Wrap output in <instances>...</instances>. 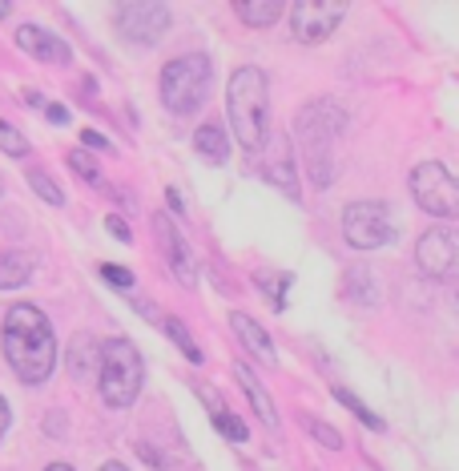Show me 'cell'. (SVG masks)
I'll use <instances>...</instances> for the list:
<instances>
[{"label": "cell", "instance_id": "obj_1", "mask_svg": "<svg viewBox=\"0 0 459 471\" xmlns=\"http://www.w3.org/2000/svg\"><path fill=\"white\" fill-rule=\"evenodd\" d=\"M5 359L21 383H45L57 363V338L49 318L29 303H16L5 315Z\"/></svg>", "mask_w": 459, "mask_h": 471}, {"label": "cell", "instance_id": "obj_2", "mask_svg": "<svg viewBox=\"0 0 459 471\" xmlns=\"http://www.w3.org/2000/svg\"><path fill=\"white\" fill-rule=\"evenodd\" d=\"M226 117L234 125L238 145L250 149V154H258L270 141V89H266V73L258 65L234 69L226 89Z\"/></svg>", "mask_w": 459, "mask_h": 471}, {"label": "cell", "instance_id": "obj_3", "mask_svg": "<svg viewBox=\"0 0 459 471\" xmlns=\"http://www.w3.org/2000/svg\"><path fill=\"white\" fill-rule=\"evenodd\" d=\"M343 134V109L334 101H311L298 113V145H303L306 169H311V182L318 190L334 182V141Z\"/></svg>", "mask_w": 459, "mask_h": 471}, {"label": "cell", "instance_id": "obj_4", "mask_svg": "<svg viewBox=\"0 0 459 471\" xmlns=\"http://www.w3.org/2000/svg\"><path fill=\"white\" fill-rule=\"evenodd\" d=\"M142 355L129 338H109L105 346H97V383L109 407H134L137 391H142Z\"/></svg>", "mask_w": 459, "mask_h": 471}, {"label": "cell", "instance_id": "obj_5", "mask_svg": "<svg viewBox=\"0 0 459 471\" xmlns=\"http://www.w3.org/2000/svg\"><path fill=\"white\" fill-rule=\"evenodd\" d=\"M210 85H214V65L205 53L174 56L162 69V105L177 113V117H185L210 97Z\"/></svg>", "mask_w": 459, "mask_h": 471}, {"label": "cell", "instance_id": "obj_6", "mask_svg": "<svg viewBox=\"0 0 459 471\" xmlns=\"http://www.w3.org/2000/svg\"><path fill=\"white\" fill-rule=\"evenodd\" d=\"M411 194L435 218H455L459 214V182L444 162H424L411 169Z\"/></svg>", "mask_w": 459, "mask_h": 471}, {"label": "cell", "instance_id": "obj_7", "mask_svg": "<svg viewBox=\"0 0 459 471\" xmlns=\"http://www.w3.org/2000/svg\"><path fill=\"white\" fill-rule=\"evenodd\" d=\"M343 234L354 250H379L395 238V222H391L387 202H351L343 214Z\"/></svg>", "mask_w": 459, "mask_h": 471}, {"label": "cell", "instance_id": "obj_8", "mask_svg": "<svg viewBox=\"0 0 459 471\" xmlns=\"http://www.w3.org/2000/svg\"><path fill=\"white\" fill-rule=\"evenodd\" d=\"M343 16H346V0H298L290 8V28H294L298 41L318 45L339 28Z\"/></svg>", "mask_w": 459, "mask_h": 471}, {"label": "cell", "instance_id": "obj_9", "mask_svg": "<svg viewBox=\"0 0 459 471\" xmlns=\"http://www.w3.org/2000/svg\"><path fill=\"white\" fill-rule=\"evenodd\" d=\"M165 28H170V5H157V0H149V5H117V33L125 41L149 49V45L162 41Z\"/></svg>", "mask_w": 459, "mask_h": 471}, {"label": "cell", "instance_id": "obj_10", "mask_svg": "<svg viewBox=\"0 0 459 471\" xmlns=\"http://www.w3.org/2000/svg\"><path fill=\"white\" fill-rule=\"evenodd\" d=\"M415 262L427 278H452L459 262V242L447 225H431L415 246Z\"/></svg>", "mask_w": 459, "mask_h": 471}, {"label": "cell", "instance_id": "obj_11", "mask_svg": "<svg viewBox=\"0 0 459 471\" xmlns=\"http://www.w3.org/2000/svg\"><path fill=\"white\" fill-rule=\"evenodd\" d=\"M154 230H157V246H162L165 262H170L174 278L182 282V286H198V258H194V250L185 246V238L177 234V225L165 222V214H157Z\"/></svg>", "mask_w": 459, "mask_h": 471}, {"label": "cell", "instance_id": "obj_12", "mask_svg": "<svg viewBox=\"0 0 459 471\" xmlns=\"http://www.w3.org/2000/svg\"><path fill=\"white\" fill-rule=\"evenodd\" d=\"M266 149L274 157H266V162H262V177H266L270 185H278V190H283L290 202H298V169H294V154H290V141L270 134Z\"/></svg>", "mask_w": 459, "mask_h": 471}, {"label": "cell", "instance_id": "obj_13", "mask_svg": "<svg viewBox=\"0 0 459 471\" xmlns=\"http://www.w3.org/2000/svg\"><path fill=\"white\" fill-rule=\"evenodd\" d=\"M16 45H21L29 56H36V61H49V65H69L73 61L69 45H65L57 33H49V28L21 25V28H16Z\"/></svg>", "mask_w": 459, "mask_h": 471}, {"label": "cell", "instance_id": "obj_14", "mask_svg": "<svg viewBox=\"0 0 459 471\" xmlns=\"http://www.w3.org/2000/svg\"><path fill=\"white\" fill-rule=\"evenodd\" d=\"M230 326H234V331H238V338H242V343H246V351L254 355V359H262L266 366L278 359V355H274V343H270V335L262 331V326H258L250 315H242V310H234V315H230Z\"/></svg>", "mask_w": 459, "mask_h": 471}, {"label": "cell", "instance_id": "obj_15", "mask_svg": "<svg viewBox=\"0 0 459 471\" xmlns=\"http://www.w3.org/2000/svg\"><path fill=\"white\" fill-rule=\"evenodd\" d=\"M202 403H205V407H210V419L218 423V431H222V436H226V439H238V444H242V439H246V423H242V419H238V416H234V411L226 407V403L218 399V391H214V387H202Z\"/></svg>", "mask_w": 459, "mask_h": 471}, {"label": "cell", "instance_id": "obj_16", "mask_svg": "<svg viewBox=\"0 0 459 471\" xmlns=\"http://www.w3.org/2000/svg\"><path fill=\"white\" fill-rule=\"evenodd\" d=\"M283 0H234V13H238V21L242 25H250V28H266V25H274L278 16H283Z\"/></svg>", "mask_w": 459, "mask_h": 471}, {"label": "cell", "instance_id": "obj_17", "mask_svg": "<svg viewBox=\"0 0 459 471\" xmlns=\"http://www.w3.org/2000/svg\"><path fill=\"white\" fill-rule=\"evenodd\" d=\"M238 379H242V387H246V399H250V407L258 411V419L266 423V427H278V411H274V399H270V395H266V387H262V383L254 379V371L238 363Z\"/></svg>", "mask_w": 459, "mask_h": 471}, {"label": "cell", "instance_id": "obj_18", "mask_svg": "<svg viewBox=\"0 0 459 471\" xmlns=\"http://www.w3.org/2000/svg\"><path fill=\"white\" fill-rule=\"evenodd\" d=\"M33 278V258L21 250H0V290H16Z\"/></svg>", "mask_w": 459, "mask_h": 471}, {"label": "cell", "instance_id": "obj_19", "mask_svg": "<svg viewBox=\"0 0 459 471\" xmlns=\"http://www.w3.org/2000/svg\"><path fill=\"white\" fill-rule=\"evenodd\" d=\"M194 149L205 157V162H214V165H222L230 157V137L222 134L218 125H202L198 134H194Z\"/></svg>", "mask_w": 459, "mask_h": 471}, {"label": "cell", "instance_id": "obj_20", "mask_svg": "<svg viewBox=\"0 0 459 471\" xmlns=\"http://www.w3.org/2000/svg\"><path fill=\"white\" fill-rule=\"evenodd\" d=\"M69 165L77 169V177H85L89 185H97V190H105V177H101V169H97V162L85 154V149H73L69 154Z\"/></svg>", "mask_w": 459, "mask_h": 471}, {"label": "cell", "instance_id": "obj_21", "mask_svg": "<svg viewBox=\"0 0 459 471\" xmlns=\"http://www.w3.org/2000/svg\"><path fill=\"white\" fill-rule=\"evenodd\" d=\"M165 331H170V338H174V343L185 351V359L202 363V346L190 338V331H185V323H182V318H165Z\"/></svg>", "mask_w": 459, "mask_h": 471}, {"label": "cell", "instance_id": "obj_22", "mask_svg": "<svg viewBox=\"0 0 459 471\" xmlns=\"http://www.w3.org/2000/svg\"><path fill=\"white\" fill-rule=\"evenodd\" d=\"M290 282H294V275H270V270H262V275H258V286L274 298L278 310L286 306V286H290Z\"/></svg>", "mask_w": 459, "mask_h": 471}, {"label": "cell", "instance_id": "obj_23", "mask_svg": "<svg viewBox=\"0 0 459 471\" xmlns=\"http://www.w3.org/2000/svg\"><path fill=\"white\" fill-rule=\"evenodd\" d=\"M29 185H33V190L41 194V197H45V202H49V205H65V194H61V185L53 182L49 174H41V169H29Z\"/></svg>", "mask_w": 459, "mask_h": 471}, {"label": "cell", "instance_id": "obj_24", "mask_svg": "<svg viewBox=\"0 0 459 471\" xmlns=\"http://www.w3.org/2000/svg\"><path fill=\"white\" fill-rule=\"evenodd\" d=\"M334 399H339V403H343V407H346V411H351V416H359V419H363V423H367V427H371V431H383V419H379V416H374V411H367V407H363V403H359V399H354V395H351V391H346V387H339V391H334Z\"/></svg>", "mask_w": 459, "mask_h": 471}, {"label": "cell", "instance_id": "obj_25", "mask_svg": "<svg viewBox=\"0 0 459 471\" xmlns=\"http://www.w3.org/2000/svg\"><path fill=\"white\" fill-rule=\"evenodd\" d=\"M0 149H5L8 157H25V154H29V141L21 137V129H16V125H8L5 117H0Z\"/></svg>", "mask_w": 459, "mask_h": 471}, {"label": "cell", "instance_id": "obj_26", "mask_svg": "<svg viewBox=\"0 0 459 471\" xmlns=\"http://www.w3.org/2000/svg\"><path fill=\"white\" fill-rule=\"evenodd\" d=\"M303 423H306V431H311V436H314L323 447H331V451H339V447H343V436H339V431H334V427H326L323 419L303 416Z\"/></svg>", "mask_w": 459, "mask_h": 471}, {"label": "cell", "instance_id": "obj_27", "mask_svg": "<svg viewBox=\"0 0 459 471\" xmlns=\"http://www.w3.org/2000/svg\"><path fill=\"white\" fill-rule=\"evenodd\" d=\"M354 290H363V295H367V303L379 298V290H374V282H371L367 270H351V275H346V295H354Z\"/></svg>", "mask_w": 459, "mask_h": 471}, {"label": "cell", "instance_id": "obj_28", "mask_svg": "<svg viewBox=\"0 0 459 471\" xmlns=\"http://www.w3.org/2000/svg\"><path fill=\"white\" fill-rule=\"evenodd\" d=\"M101 278H105V282H114V286H121V290H125V286H134V275H129L125 266H114V262H105V266H101Z\"/></svg>", "mask_w": 459, "mask_h": 471}, {"label": "cell", "instance_id": "obj_29", "mask_svg": "<svg viewBox=\"0 0 459 471\" xmlns=\"http://www.w3.org/2000/svg\"><path fill=\"white\" fill-rule=\"evenodd\" d=\"M105 230L114 234L117 242H134V234H129V225H125V218H117V214H109L105 218Z\"/></svg>", "mask_w": 459, "mask_h": 471}, {"label": "cell", "instance_id": "obj_30", "mask_svg": "<svg viewBox=\"0 0 459 471\" xmlns=\"http://www.w3.org/2000/svg\"><path fill=\"white\" fill-rule=\"evenodd\" d=\"M89 338H81V343H77V355H69V363H73V371H77V375H85L89 371V359H85V351H89Z\"/></svg>", "mask_w": 459, "mask_h": 471}, {"label": "cell", "instance_id": "obj_31", "mask_svg": "<svg viewBox=\"0 0 459 471\" xmlns=\"http://www.w3.org/2000/svg\"><path fill=\"white\" fill-rule=\"evenodd\" d=\"M45 117H49L53 125H65V121H69V109L65 105H45Z\"/></svg>", "mask_w": 459, "mask_h": 471}, {"label": "cell", "instance_id": "obj_32", "mask_svg": "<svg viewBox=\"0 0 459 471\" xmlns=\"http://www.w3.org/2000/svg\"><path fill=\"white\" fill-rule=\"evenodd\" d=\"M81 137H85V145H93V149H109V141L101 137L97 129H85V134H81Z\"/></svg>", "mask_w": 459, "mask_h": 471}, {"label": "cell", "instance_id": "obj_33", "mask_svg": "<svg viewBox=\"0 0 459 471\" xmlns=\"http://www.w3.org/2000/svg\"><path fill=\"white\" fill-rule=\"evenodd\" d=\"M8 423H13V411H8V403H5V395H0V439H5V431H8Z\"/></svg>", "mask_w": 459, "mask_h": 471}, {"label": "cell", "instance_id": "obj_34", "mask_svg": "<svg viewBox=\"0 0 459 471\" xmlns=\"http://www.w3.org/2000/svg\"><path fill=\"white\" fill-rule=\"evenodd\" d=\"M97 471H129L125 464H105V467H97Z\"/></svg>", "mask_w": 459, "mask_h": 471}, {"label": "cell", "instance_id": "obj_35", "mask_svg": "<svg viewBox=\"0 0 459 471\" xmlns=\"http://www.w3.org/2000/svg\"><path fill=\"white\" fill-rule=\"evenodd\" d=\"M13 13V5H8V0H0V16H8Z\"/></svg>", "mask_w": 459, "mask_h": 471}, {"label": "cell", "instance_id": "obj_36", "mask_svg": "<svg viewBox=\"0 0 459 471\" xmlns=\"http://www.w3.org/2000/svg\"><path fill=\"white\" fill-rule=\"evenodd\" d=\"M45 471H73L69 464H53V467H45Z\"/></svg>", "mask_w": 459, "mask_h": 471}]
</instances>
